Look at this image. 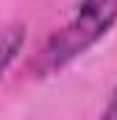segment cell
<instances>
[{
    "label": "cell",
    "instance_id": "obj_1",
    "mask_svg": "<svg viewBox=\"0 0 117 120\" xmlns=\"http://www.w3.org/2000/svg\"><path fill=\"white\" fill-rule=\"evenodd\" d=\"M117 25V0H81L73 20L58 28L31 61L36 78H48L84 56Z\"/></svg>",
    "mask_w": 117,
    "mask_h": 120
},
{
    "label": "cell",
    "instance_id": "obj_2",
    "mask_svg": "<svg viewBox=\"0 0 117 120\" xmlns=\"http://www.w3.org/2000/svg\"><path fill=\"white\" fill-rule=\"evenodd\" d=\"M25 25L17 22V25H8V28L0 31V78L6 75V70L11 67V61L20 56L22 45H25Z\"/></svg>",
    "mask_w": 117,
    "mask_h": 120
},
{
    "label": "cell",
    "instance_id": "obj_3",
    "mask_svg": "<svg viewBox=\"0 0 117 120\" xmlns=\"http://www.w3.org/2000/svg\"><path fill=\"white\" fill-rule=\"evenodd\" d=\"M103 117L106 120H117V87L112 92V98H109V106L103 109Z\"/></svg>",
    "mask_w": 117,
    "mask_h": 120
}]
</instances>
